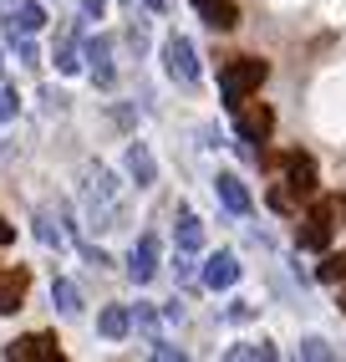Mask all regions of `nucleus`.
Returning <instances> with one entry per match:
<instances>
[{"label": "nucleus", "instance_id": "obj_1", "mask_svg": "<svg viewBox=\"0 0 346 362\" xmlns=\"http://www.w3.org/2000/svg\"><path fill=\"white\" fill-rule=\"evenodd\" d=\"M270 77V66L260 62V57H234L229 66H225V77H219V92H225V103H229V112L250 98V92H260V82Z\"/></svg>", "mask_w": 346, "mask_h": 362}, {"label": "nucleus", "instance_id": "obj_2", "mask_svg": "<svg viewBox=\"0 0 346 362\" xmlns=\"http://www.w3.org/2000/svg\"><path fill=\"white\" fill-rule=\"evenodd\" d=\"M163 62H168V77L173 82H184V87L199 82V57H193V41L189 36H168L163 41Z\"/></svg>", "mask_w": 346, "mask_h": 362}, {"label": "nucleus", "instance_id": "obj_3", "mask_svg": "<svg viewBox=\"0 0 346 362\" xmlns=\"http://www.w3.org/2000/svg\"><path fill=\"white\" fill-rule=\"evenodd\" d=\"M234 128H239L244 143H265L270 128H275V112H270L265 103H250V98H244V103L234 107Z\"/></svg>", "mask_w": 346, "mask_h": 362}, {"label": "nucleus", "instance_id": "obj_4", "mask_svg": "<svg viewBox=\"0 0 346 362\" xmlns=\"http://www.w3.org/2000/svg\"><path fill=\"white\" fill-rule=\"evenodd\" d=\"M6 357H11V362H56V357H61V347H56V337L36 332V337H20V342H11V347H6Z\"/></svg>", "mask_w": 346, "mask_h": 362}, {"label": "nucleus", "instance_id": "obj_5", "mask_svg": "<svg viewBox=\"0 0 346 362\" xmlns=\"http://www.w3.org/2000/svg\"><path fill=\"white\" fill-rule=\"evenodd\" d=\"M128 276L138 281V286H148L158 276V235H143L138 245H133V255H128Z\"/></svg>", "mask_w": 346, "mask_h": 362}, {"label": "nucleus", "instance_id": "obj_6", "mask_svg": "<svg viewBox=\"0 0 346 362\" xmlns=\"http://www.w3.org/2000/svg\"><path fill=\"white\" fill-rule=\"evenodd\" d=\"M209 291H229V286L239 281V260L229 255V250H214L209 260H204V276H199Z\"/></svg>", "mask_w": 346, "mask_h": 362}, {"label": "nucleus", "instance_id": "obj_7", "mask_svg": "<svg viewBox=\"0 0 346 362\" xmlns=\"http://www.w3.org/2000/svg\"><path fill=\"white\" fill-rule=\"evenodd\" d=\"M285 189L295 199H311L316 194V168H311L306 153H285Z\"/></svg>", "mask_w": 346, "mask_h": 362}, {"label": "nucleus", "instance_id": "obj_8", "mask_svg": "<svg viewBox=\"0 0 346 362\" xmlns=\"http://www.w3.org/2000/svg\"><path fill=\"white\" fill-rule=\"evenodd\" d=\"M82 57H87V66H92V82H97V87H112V41H107V36H92V41L82 46Z\"/></svg>", "mask_w": 346, "mask_h": 362}, {"label": "nucleus", "instance_id": "obj_9", "mask_svg": "<svg viewBox=\"0 0 346 362\" xmlns=\"http://www.w3.org/2000/svg\"><path fill=\"white\" fill-rule=\"evenodd\" d=\"M26 286H31V271H26V265H16V271L0 276V317L20 311V301H26Z\"/></svg>", "mask_w": 346, "mask_h": 362}, {"label": "nucleus", "instance_id": "obj_10", "mask_svg": "<svg viewBox=\"0 0 346 362\" xmlns=\"http://www.w3.org/2000/svg\"><path fill=\"white\" fill-rule=\"evenodd\" d=\"M214 194L225 199L229 214H250V209H255V199H250V189L239 184V174H219V179H214Z\"/></svg>", "mask_w": 346, "mask_h": 362}, {"label": "nucleus", "instance_id": "obj_11", "mask_svg": "<svg viewBox=\"0 0 346 362\" xmlns=\"http://www.w3.org/2000/svg\"><path fill=\"white\" fill-rule=\"evenodd\" d=\"M128 179L138 184V189H148V184H158V163H153V153H148V143H128Z\"/></svg>", "mask_w": 346, "mask_h": 362}, {"label": "nucleus", "instance_id": "obj_12", "mask_svg": "<svg viewBox=\"0 0 346 362\" xmlns=\"http://www.w3.org/2000/svg\"><path fill=\"white\" fill-rule=\"evenodd\" d=\"M331 230H336V220H331V214H326V209H321V204H316V209L306 214V230H301V245H306V250H326V245H331Z\"/></svg>", "mask_w": 346, "mask_h": 362}, {"label": "nucleus", "instance_id": "obj_13", "mask_svg": "<svg viewBox=\"0 0 346 362\" xmlns=\"http://www.w3.org/2000/svg\"><path fill=\"white\" fill-rule=\"evenodd\" d=\"M97 332H102L107 342H122V337L133 332V306H102L97 311Z\"/></svg>", "mask_w": 346, "mask_h": 362}, {"label": "nucleus", "instance_id": "obj_14", "mask_svg": "<svg viewBox=\"0 0 346 362\" xmlns=\"http://www.w3.org/2000/svg\"><path fill=\"white\" fill-rule=\"evenodd\" d=\"M193 11H199L214 31H234L239 26V11L229 6V0H193Z\"/></svg>", "mask_w": 346, "mask_h": 362}, {"label": "nucleus", "instance_id": "obj_15", "mask_svg": "<svg viewBox=\"0 0 346 362\" xmlns=\"http://www.w3.org/2000/svg\"><path fill=\"white\" fill-rule=\"evenodd\" d=\"M6 26H11V31H20V36H36V31L46 26V11L36 6V0H20V6H16V16L6 21Z\"/></svg>", "mask_w": 346, "mask_h": 362}, {"label": "nucleus", "instance_id": "obj_16", "mask_svg": "<svg viewBox=\"0 0 346 362\" xmlns=\"http://www.w3.org/2000/svg\"><path fill=\"white\" fill-rule=\"evenodd\" d=\"M52 306L61 311V317H77V311H82V291L71 281H52Z\"/></svg>", "mask_w": 346, "mask_h": 362}, {"label": "nucleus", "instance_id": "obj_17", "mask_svg": "<svg viewBox=\"0 0 346 362\" xmlns=\"http://www.w3.org/2000/svg\"><path fill=\"white\" fill-rule=\"evenodd\" d=\"M199 245H204V225H199V214H189V209H184V214H179V250L193 255Z\"/></svg>", "mask_w": 346, "mask_h": 362}, {"label": "nucleus", "instance_id": "obj_18", "mask_svg": "<svg viewBox=\"0 0 346 362\" xmlns=\"http://www.w3.org/2000/svg\"><path fill=\"white\" fill-rule=\"evenodd\" d=\"M82 62H87V57L77 52V41L66 36V41L56 46V71H66V77H71V71H82Z\"/></svg>", "mask_w": 346, "mask_h": 362}, {"label": "nucleus", "instance_id": "obj_19", "mask_svg": "<svg viewBox=\"0 0 346 362\" xmlns=\"http://www.w3.org/2000/svg\"><path fill=\"white\" fill-rule=\"evenodd\" d=\"M6 41H11V52H16V62H20V66H36V46H31V36H20V31H11V26H6Z\"/></svg>", "mask_w": 346, "mask_h": 362}, {"label": "nucleus", "instance_id": "obj_20", "mask_svg": "<svg viewBox=\"0 0 346 362\" xmlns=\"http://www.w3.org/2000/svg\"><path fill=\"white\" fill-rule=\"evenodd\" d=\"M321 281H326V286H336V281H346V255H326V260H321V271H316Z\"/></svg>", "mask_w": 346, "mask_h": 362}, {"label": "nucleus", "instance_id": "obj_21", "mask_svg": "<svg viewBox=\"0 0 346 362\" xmlns=\"http://www.w3.org/2000/svg\"><path fill=\"white\" fill-rule=\"evenodd\" d=\"M229 357H265V362H275V347H270V342H239V347H229Z\"/></svg>", "mask_w": 346, "mask_h": 362}, {"label": "nucleus", "instance_id": "obj_22", "mask_svg": "<svg viewBox=\"0 0 346 362\" xmlns=\"http://www.w3.org/2000/svg\"><path fill=\"white\" fill-rule=\"evenodd\" d=\"M16 112H20V98H16V87H6V92H0V117L16 123Z\"/></svg>", "mask_w": 346, "mask_h": 362}, {"label": "nucleus", "instance_id": "obj_23", "mask_svg": "<svg viewBox=\"0 0 346 362\" xmlns=\"http://www.w3.org/2000/svg\"><path fill=\"white\" fill-rule=\"evenodd\" d=\"M321 209H326L336 225H346V194H331V199H321Z\"/></svg>", "mask_w": 346, "mask_h": 362}, {"label": "nucleus", "instance_id": "obj_24", "mask_svg": "<svg viewBox=\"0 0 346 362\" xmlns=\"http://www.w3.org/2000/svg\"><path fill=\"white\" fill-rule=\"evenodd\" d=\"M133 327H143V332H153V327H158V311L138 301V311H133Z\"/></svg>", "mask_w": 346, "mask_h": 362}, {"label": "nucleus", "instance_id": "obj_25", "mask_svg": "<svg viewBox=\"0 0 346 362\" xmlns=\"http://www.w3.org/2000/svg\"><path fill=\"white\" fill-rule=\"evenodd\" d=\"M301 357H321V362H326V357H331V347L321 342V337H306V342H301Z\"/></svg>", "mask_w": 346, "mask_h": 362}, {"label": "nucleus", "instance_id": "obj_26", "mask_svg": "<svg viewBox=\"0 0 346 362\" xmlns=\"http://www.w3.org/2000/svg\"><path fill=\"white\" fill-rule=\"evenodd\" d=\"M250 317H255L250 301H234V306H229V322H250Z\"/></svg>", "mask_w": 346, "mask_h": 362}, {"label": "nucleus", "instance_id": "obj_27", "mask_svg": "<svg viewBox=\"0 0 346 362\" xmlns=\"http://www.w3.org/2000/svg\"><path fill=\"white\" fill-rule=\"evenodd\" d=\"M102 11H107V0H82V16H97V21H102Z\"/></svg>", "mask_w": 346, "mask_h": 362}, {"label": "nucleus", "instance_id": "obj_28", "mask_svg": "<svg viewBox=\"0 0 346 362\" xmlns=\"http://www.w3.org/2000/svg\"><path fill=\"white\" fill-rule=\"evenodd\" d=\"M153 357H184V347H173V342H153Z\"/></svg>", "mask_w": 346, "mask_h": 362}, {"label": "nucleus", "instance_id": "obj_29", "mask_svg": "<svg viewBox=\"0 0 346 362\" xmlns=\"http://www.w3.org/2000/svg\"><path fill=\"white\" fill-rule=\"evenodd\" d=\"M16 240V225H6V214H0V245H11Z\"/></svg>", "mask_w": 346, "mask_h": 362}, {"label": "nucleus", "instance_id": "obj_30", "mask_svg": "<svg viewBox=\"0 0 346 362\" xmlns=\"http://www.w3.org/2000/svg\"><path fill=\"white\" fill-rule=\"evenodd\" d=\"M143 6H148V11H168V0H143Z\"/></svg>", "mask_w": 346, "mask_h": 362}, {"label": "nucleus", "instance_id": "obj_31", "mask_svg": "<svg viewBox=\"0 0 346 362\" xmlns=\"http://www.w3.org/2000/svg\"><path fill=\"white\" fill-rule=\"evenodd\" d=\"M341 306H346V296H341Z\"/></svg>", "mask_w": 346, "mask_h": 362}, {"label": "nucleus", "instance_id": "obj_32", "mask_svg": "<svg viewBox=\"0 0 346 362\" xmlns=\"http://www.w3.org/2000/svg\"><path fill=\"white\" fill-rule=\"evenodd\" d=\"M0 66H6V62H0Z\"/></svg>", "mask_w": 346, "mask_h": 362}]
</instances>
